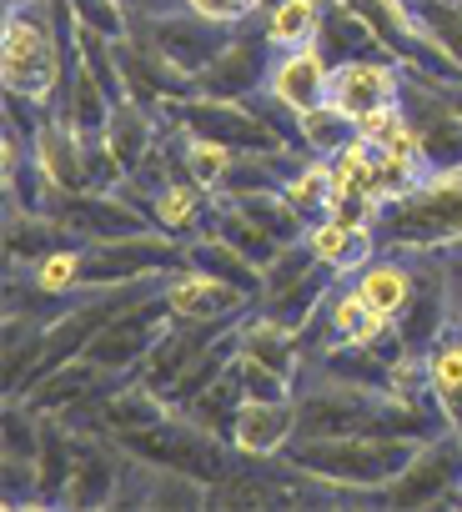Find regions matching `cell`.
Segmentation results:
<instances>
[{"mask_svg": "<svg viewBox=\"0 0 462 512\" xmlns=\"http://www.w3.org/2000/svg\"><path fill=\"white\" fill-rule=\"evenodd\" d=\"M242 357V352H237ZM247 397H242V377H237V362H231L201 397H191L186 407H176V412H186L191 422H201L206 432H216V437H226L231 432V417H237V407H242Z\"/></svg>", "mask_w": 462, "mask_h": 512, "instance_id": "f546056e", "label": "cell"}, {"mask_svg": "<svg viewBox=\"0 0 462 512\" xmlns=\"http://www.w3.org/2000/svg\"><path fill=\"white\" fill-rule=\"evenodd\" d=\"M161 302L176 322H242L257 297H247L242 287H231L226 277H211L201 267H176L161 282Z\"/></svg>", "mask_w": 462, "mask_h": 512, "instance_id": "7c38bea8", "label": "cell"}, {"mask_svg": "<svg viewBox=\"0 0 462 512\" xmlns=\"http://www.w3.org/2000/svg\"><path fill=\"white\" fill-rule=\"evenodd\" d=\"M166 327H171V312H166V302H161V292H156V297L126 307L121 317H111V322L91 337V347H86L81 357H91L96 367H106V372H116V377H136Z\"/></svg>", "mask_w": 462, "mask_h": 512, "instance_id": "52a82bcc", "label": "cell"}, {"mask_svg": "<svg viewBox=\"0 0 462 512\" xmlns=\"http://www.w3.org/2000/svg\"><path fill=\"white\" fill-rule=\"evenodd\" d=\"M402 81H407V71L397 61H387V56H357V61H342L332 71L327 101H337L362 126V121L387 116V111L402 106Z\"/></svg>", "mask_w": 462, "mask_h": 512, "instance_id": "4fadbf2b", "label": "cell"}, {"mask_svg": "<svg viewBox=\"0 0 462 512\" xmlns=\"http://www.w3.org/2000/svg\"><path fill=\"white\" fill-rule=\"evenodd\" d=\"M96 141H101L106 161L116 166V176L131 181V176L151 161V151H156V141H161V111L126 101V106L111 111V121H106V131H101Z\"/></svg>", "mask_w": 462, "mask_h": 512, "instance_id": "d6986e66", "label": "cell"}, {"mask_svg": "<svg viewBox=\"0 0 462 512\" xmlns=\"http://www.w3.org/2000/svg\"><path fill=\"white\" fill-rule=\"evenodd\" d=\"M166 61H176L181 71H206L221 51H226V41H231V31L237 26H216V21H201V16H191V11H181V16H146L141 26H136Z\"/></svg>", "mask_w": 462, "mask_h": 512, "instance_id": "2e32d148", "label": "cell"}, {"mask_svg": "<svg viewBox=\"0 0 462 512\" xmlns=\"http://www.w3.org/2000/svg\"><path fill=\"white\" fill-rule=\"evenodd\" d=\"M237 377H242V397H257V402H297V382L282 377V372L267 367V362L237 357Z\"/></svg>", "mask_w": 462, "mask_h": 512, "instance_id": "d590c367", "label": "cell"}, {"mask_svg": "<svg viewBox=\"0 0 462 512\" xmlns=\"http://www.w3.org/2000/svg\"><path fill=\"white\" fill-rule=\"evenodd\" d=\"M322 262L312 256V246L307 241H287L272 262H267V282H262V297L257 302H272V297H282V292H292L297 282H307L312 272H317Z\"/></svg>", "mask_w": 462, "mask_h": 512, "instance_id": "836d02e7", "label": "cell"}, {"mask_svg": "<svg viewBox=\"0 0 462 512\" xmlns=\"http://www.w3.org/2000/svg\"><path fill=\"white\" fill-rule=\"evenodd\" d=\"M81 267H86V241H66V246L46 251L41 262H31V267H11V272H21L26 287H31L36 297H46V302H71V297L86 292Z\"/></svg>", "mask_w": 462, "mask_h": 512, "instance_id": "484cf974", "label": "cell"}, {"mask_svg": "<svg viewBox=\"0 0 462 512\" xmlns=\"http://www.w3.org/2000/svg\"><path fill=\"white\" fill-rule=\"evenodd\" d=\"M332 71H337V66L322 56L317 41H312V46H297V51H277L262 96L277 101L282 111L302 116V111H312L317 101H327V91H332Z\"/></svg>", "mask_w": 462, "mask_h": 512, "instance_id": "e0dca14e", "label": "cell"}, {"mask_svg": "<svg viewBox=\"0 0 462 512\" xmlns=\"http://www.w3.org/2000/svg\"><path fill=\"white\" fill-rule=\"evenodd\" d=\"M402 116L427 156L432 171H447V166H462V111L437 91L432 76H412L402 81Z\"/></svg>", "mask_w": 462, "mask_h": 512, "instance_id": "ba28073f", "label": "cell"}, {"mask_svg": "<svg viewBox=\"0 0 462 512\" xmlns=\"http://www.w3.org/2000/svg\"><path fill=\"white\" fill-rule=\"evenodd\" d=\"M457 487H462V432H447L442 427L382 487V502L387 507H447Z\"/></svg>", "mask_w": 462, "mask_h": 512, "instance_id": "8992f818", "label": "cell"}, {"mask_svg": "<svg viewBox=\"0 0 462 512\" xmlns=\"http://www.w3.org/2000/svg\"><path fill=\"white\" fill-rule=\"evenodd\" d=\"M322 11L327 0H282V6L262 21L272 51H297V46H312L317 31H322Z\"/></svg>", "mask_w": 462, "mask_h": 512, "instance_id": "4dcf8cb0", "label": "cell"}, {"mask_svg": "<svg viewBox=\"0 0 462 512\" xmlns=\"http://www.w3.org/2000/svg\"><path fill=\"white\" fill-rule=\"evenodd\" d=\"M427 442V437H422ZM417 437H397V432H347V437H292L287 442V467L337 487V492H357V497H382V487L412 462V452L422 447Z\"/></svg>", "mask_w": 462, "mask_h": 512, "instance_id": "6da1fadb", "label": "cell"}, {"mask_svg": "<svg viewBox=\"0 0 462 512\" xmlns=\"http://www.w3.org/2000/svg\"><path fill=\"white\" fill-rule=\"evenodd\" d=\"M292 437H297V402H257V397L237 407L226 432V442L242 457H262V462H277Z\"/></svg>", "mask_w": 462, "mask_h": 512, "instance_id": "ac0fdd59", "label": "cell"}, {"mask_svg": "<svg viewBox=\"0 0 462 512\" xmlns=\"http://www.w3.org/2000/svg\"><path fill=\"white\" fill-rule=\"evenodd\" d=\"M66 21L61 0H21L6 6V41H0V81L6 96H21L31 106H51L66 81Z\"/></svg>", "mask_w": 462, "mask_h": 512, "instance_id": "7a4b0ae2", "label": "cell"}, {"mask_svg": "<svg viewBox=\"0 0 462 512\" xmlns=\"http://www.w3.org/2000/svg\"><path fill=\"white\" fill-rule=\"evenodd\" d=\"M66 41H71V36H66ZM51 111H61L81 136H101L106 121H111V111H116L111 91H106V86L96 81V71L76 56V46H71V66H66V81H61V96H56Z\"/></svg>", "mask_w": 462, "mask_h": 512, "instance_id": "603a6c76", "label": "cell"}, {"mask_svg": "<svg viewBox=\"0 0 462 512\" xmlns=\"http://www.w3.org/2000/svg\"><path fill=\"white\" fill-rule=\"evenodd\" d=\"M116 61H121V76H126V91H131L136 106L166 111V106H176L196 91V76L181 71L176 61H166L136 26H131L126 41H116Z\"/></svg>", "mask_w": 462, "mask_h": 512, "instance_id": "5bb4252c", "label": "cell"}, {"mask_svg": "<svg viewBox=\"0 0 462 512\" xmlns=\"http://www.w3.org/2000/svg\"><path fill=\"white\" fill-rule=\"evenodd\" d=\"M447 256V287H452V317L462 322V246L442 251Z\"/></svg>", "mask_w": 462, "mask_h": 512, "instance_id": "74e56055", "label": "cell"}, {"mask_svg": "<svg viewBox=\"0 0 462 512\" xmlns=\"http://www.w3.org/2000/svg\"><path fill=\"white\" fill-rule=\"evenodd\" d=\"M432 46L462 71V0H412Z\"/></svg>", "mask_w": 462, "mask_h": 512, "instance_id": "d6a6232c", "label": "cell"}, {"mask_svg": "<svg viewBox=\"0 0 462 512\" xmlns=\"http://www.w3.org/2000/svg\"><path fill=\"white\" fill-rule=\"evenodd\" d=\"M357 131H362V126H357L337 101H317L312 111L297 116V151H302V156L332 161L337 151H347V146L357 141Z\"/></svg>", "mask_w": 462, "mask_h": 512, "instance_id": "83f0119b", "label": "cell"}, {"mask_svg": "<svg viewBox=\"0 0 462 512\" xmlns=\"http://www.w3.org/2000/svg\"><path fill=\"white\" fill-rule=\"evenodd\" d=\"M176 267H186V241L161 236L156 226H146V231H131V236L86 241L81 282L86 287H131V282L171 277Z\"/></svg>", "mask_w": 462, "mask_h": 512, "instance_id": "277c9868", "label": "cell"}, {"mask_svg": "<svg viewBox=\"0 0 462 512\" xmlns=\"http://www.w3.org/2000/svg\"><path fill=\"white\" fill-rule=\"evenodd\" d=\"M176 6L201 21H216V26H242L252 16V0H176Z\"/></svg>", "mask_w": 462, "mask_h": 512, "instance_id": "8d00e7d4", "label": "cell"}, {"mask_svg": "<svg viewBox=\"0 0 462 512\" xmlns=\"http://www.w3.org/2000/svg\"><path fill=\"white\" fill-rule=\"evenodd\" d=\"M116 191H121L126 201H136L141 216H146L161 236H176V241L201 236V231L211 226L216 206H221V196L206 191V186H196L191 176H166V181H156V186H116Z\"/></svg>", "mask_w": 462, "mask_h": 512, "instance_id": "9c48e42d", "label": "cell"}, {"mask_svg": "<svg viewBox=\"0 0 462 512\" xmlns=\"http://www.w3.org/2000/svg\"><path fill=\"white\" fill-rule=\"evenodd\" d=\"M352 282H357V292H362L387 322H397V312H402L407 297H412V256H402V251H372L367 262L352 272Z\"/></svg>", "mask_w": 462, "mask_h": 512, "instance_id": "cb8c5ba5", "label": "cell"}, {"mask_svg": "<svg viewBox=\"0 0 462 512\" xmlns=\"http://www.w3.org/2000/svg\"><path fill=\"white\" fill-rule=\"evenodd\" d=\"M317 46H322V56H327L332 66L357 61V56H377V51H382L377 31H372L357 11H347L342 0H327V11H322V31H317Z\"/></svg>", "mask_w": 462, "mask_h": 512, "instance_id": "4316f807", "label": "cell"}, {"mask_svg": "<svg viewBox=\"0 0 462 512\" xmlns=\"http://www.w3.org/2000/svg\"><path fill=\"white\" fill-rule=\"evenodd\" d=\"M277 6H282V0H252V16H257V21H267Z\"/></svg>", "mask_w": 462, "mask_h": 512, "instance_id": "f35d334b", "label": "cell"}, {"mask_svg": "<svg viewBox=\"0 0 462 512\" xmlns=\"http://www.w3.org/2000/svg\"><path fill=\"white\" fill-rule=\"evenodd\" d=\"M272 61H277V51H272V41H267L262 21H257V16H247L237 31H231L226 51H221L206 71H196V91H191V96L252 101V96H262V91H267Z\"/></svg>", "mask_w": 462, "mask_h": 512, "instance_id": "5b68a950", "label": "cell"}, {"mask_svg": "<svg viewBox=\"0 0 462 512\" xmlns=\"http://www.w3.org/2000/svg\"><path fill=\"white\" fill-rule=\"evenodd\" d=\"M76 241H111V236H131V231H146L151 221L141 216L136 201H126L116 186L106 191H76V196H56L51 211Z\"/></svg>", "mask_w": 462, "mask_h": 512, "instance_id": "9a60e30c", "label": "cell"}, {"mask_svg": "<svg viewBox=\"0 0 462 512\" xmlns=\"http://www.w3.org/2000/svg\"><path fill=\"white\" fill-rule=\"evenodd\" d=\"M422 367H427V397L437 407V422L447 432H462V322L457 317L432 337Z\"/></svg>", "mask_w": 462, "mask_h": 512, "instance_id": "ffe728a7", "label": "cell"}, {"mask_svg": "<svg viewBox=\"0 0 462 512\" xmlns=\"http://www.w3.org/2000/svg\"><path fill=\"white\" fill-rule=\"evenodd\" d=\"M237 347H242V357L267 362V367H277V372L292 377V382H302V372H307V347H302V337H297L287 322H277L272 312H262V307H252V312L237 322Z\"/></svg>", "mask_w": 462, "mask_h": 512, "instance_id": "44dd1931", "label": "cell"}, {"mask_svg": "<svg viewBox=\"0 0 462 512\" xmlns=\"http://www.w3.org/2000/svg\"><path fill=\"white\" fill-rule=\"evenodd\" d=\"M186 267H201V272H211V277H226L231 287H242L247 297H262V282H267V272L252 262L247 251H237L226 236H216V231H201V236H191L186 241Z\"/></svg>", "mask_w": 462, "mask_h": 512, "instance_id": "d4e9b609", "label": "cell"}, {"mask_svg": "<svg viewBox=\"0 0 462 512\" xmlns=\"http://www.w3.org/2000/svg\"><path fill=\"white\" fill-rule=\"evenodd\" d=\"M231 201H237V206H242V211H247L257 226H267L277 241H302V236H307V226H312V221H307V216H302V211L287 201V191H282V186L247 191V196H231Z\"/></svg>", "mask_w": 462, "mask_h": 512, "instance_id": "1f68e13d", "label": "cell"}, {"mask_svg": "<svg viewBox=\"0 0 462 512\" xmlns=\"http://www.w3.org/2000/svg\"><path fill=\"white\" fill-rule=\"evenodd\" d=\"M282 191H287V201H292L307 221L327 216V211H332V201H337V176H332V161H322V156H302V161L292 166V176L282 181Z\"/></svg>", "mask_w": 462, "mask_h": 512, "instance_id": "f1b7e54d", "label": "cell"}, {"mask_svg": "<svg viewBox=\"0 0 462 512\" xmlns=\"http://www.w3.org/2000/svg\"><path fill=\"white\" fill-rule=\"evenodd\" d=\"M31 156L56 196H76V191H96V166H91V136H81L61 111H46L36 136H31ZM51 211V206H46Z\"/></svg>", "mask_w": 462, "mask_h": 512, "instance_id": "8fae6325", "label": "cell"}, {"mask_svg": "<svg viewBox=\"0 0 462 512\" xmlns=\"http://www.w3.org/2000/svg\"><path fill=\"white\" fill-rule=\"evenodd\" d=\"M307 246H312V256L327 267V272H337V277H352L367 256L377 251V236H372V226H362V221H342V216H317L312 226H307V236H302Z\"/></svg>", "mask_w": 462, "mask_h": 512, "instance_id": "7402d4cb", "label": "cell"}, {"mask_svg": "<svg viewBox=\"0 0 462 512\" xmlns=\"http://www.w3.org/2000/svg\"><path fill=\"white\" fill-rule=\"evenodd\" d=\"M66 16L96 36H111V41H126L131 36V16L121 0H66Z\"/></svg>", "mask_w": 462, "mask_h": 512, "instance_id": "e575fe53", "label": "cell"}, {"mask_svg": "<svg viewBox=\"0 0 462 512\" xmlns=\"http://www.w3.org/2000/svg\"><path fill=\"white\" fill-rule=\"evenodd\" d=\"M452 322V287H447V256L442 251H417L412 256V297L397 312L392 332L407 352H427L432 337Z\"/></svg>", "mask_w": 462, "mask_h": 512, "instance_id": "30bf717a", "label": "cell"}, {"mask_svg": "<svg viewBox=\"0 0 462 512\" xmlns=\"http://www.w3.org/2000/svg\"><path fill=\"white\" fill-rule=\"evenodd\" d=\"M377 251H452L462 246V166L427 171L417 186L387 196L372 216Z\"/></svg>", "mask_w": 462, "mask_h": 512, "instance_id": "3957f363", "label": "cell"}]
</instances>
